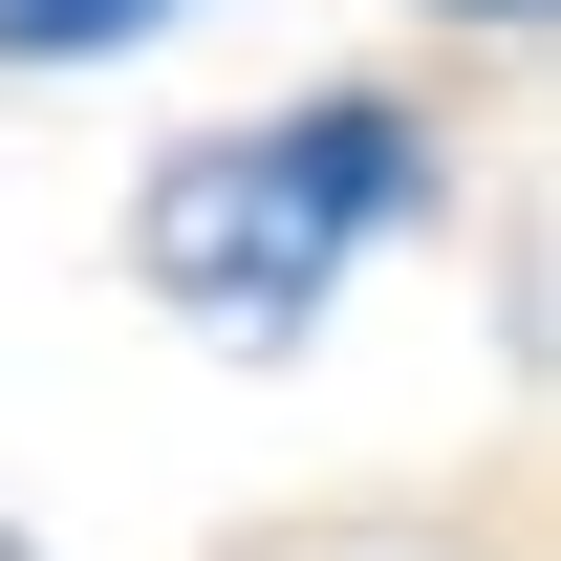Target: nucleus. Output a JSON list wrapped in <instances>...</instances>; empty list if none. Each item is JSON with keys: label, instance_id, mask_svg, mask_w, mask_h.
<instances>
[{"label": "nucleus", "instance_id": "nucleus-1", "mask_svg": "<svg viewBox=\"0 0 561 561\" xmlns=\"http://www.w3.org/2000/svg\"><path fill=\"white\" fill-rule=\"evenodd\" d=\"M432 195H454L432 108H389V87H302V108H260V130L151 151L130 280L195 324V346H302V324H324V302H346Z\"/></svg>", "mask_w": 561, "mask_h": 561}, {"label": "nucleus", "instance_id": "nucleus-2", "mask_svg": "<svg viewBox=\"0 0 561 561\" xmlns=\"http://www.w3.org/2000/svg\"><path fill=\"white\" fill-rule=\"evenodd\" d=\"M173 22H195V0H0V66H130Z\"/></svg>", "mask_w": 561, "mask_h": 561}, {"label": "nucleus", "instance_id": "nucleus-3", "mask_svg": "<svg viewBox=\"0 0 561 561\" xmlns=\"http://www.w3.org/2000/svg\"><path fill=\"white\" fill-rule=\"evenodd\" d=\"M432 22H540V0H432Z\"/></svg>", "mask_w": 561, "mask_h": 561}, {"label": "nucleus", "instance_id": "nucleus-4", "mask_svg": "<svg viewBox=\"0 0 561 561\" xmlns=\"http://www.w3.org/2000/svg\"><path fill=\"white\" fill-rule=\"evenodd\" d=\"M0 561H22V540H0Z\"/></svg>", "mask_w": 561, "mask_h": 561}]
</instances>
